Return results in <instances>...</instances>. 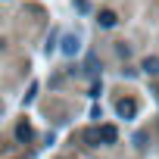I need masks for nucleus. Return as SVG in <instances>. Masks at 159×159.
<instances>
[{"mask_svg": "<svg viewBox=\"0 0 159 159\" xmlns=\"http://www.w3.org/2000/svg\"><path fill=\"white\" fill-rule=\"evenodd\" d=\"M97 134H100V143H116L119 140V128L116 125H100Z\"/></svg>", "mask_w": 159, "mask_h": 159, "instance_id": "f257e3e1", "label": "nucleus"}, {"mask_svg": "<svg viewBox=\"0 0 159 159\" xmlns=\"http://www.w3.org/2000/svg\"><path fill=\"white\" fill-rule=\"evenodd\" d=\"M116 109H119V116H125V119H134V116H137V103H134L131 97H128V100H119Z\"/></svg>", "mask_w": 159, "mask_h": 159, "instance_id": "f03ea898", "label": "nucleus"}, {"mask_svg": "<svg viewBox=\"0 0 159 159\" xmlns=\"http://www.w3.org/2000/svg\"><path fill=\"white\" fill-rule=\"evenodd\" d=\"M97 22H100V25H103V28H112V25H116V22H119V16H116V13H112V10H103V13H100V19H97Z\"/></svg>", "mask_w": 159, "mask_h": 159, "instance_id": "7ed1b4c3", "label": "nucleus"}, {"mask_svg": "<svg viewBox=\"0 0 159 159\" xmlns=\"http://www.w3.org/2000/svg\"><path fill=\"white\" fill-rule=\"evenodd\" d=\"M147 75H159V56H147L143 59V66H140Z\"/></svg>", "mask_w": 159, "mask_h": 159, "instance_id": "20e7f679", "label": "nucleus"}, {"mask_svg": "<svg viewBox=\"0 0 159 159\" xmlns=\"http://www.w3.org/2000/svg\"><path fill=\"white\" fill-rule=\"evenodd\" d=\"M62 50L72 56V53H78V38H66V44H62Z\"/></svg>", "mask_w": 159, "mask_h": 159, "instance_id": "39448f33", "label": "nucleus"}, {"mask_svg": "<svg viewBox=\"0 0 159 159\" xmlns=\"http://www.w3.org/2000/svg\"><path fill=\"white\" fill-rule=\"evenodd\" d=\"M16 137H19V140H28V137H31V128H28V122H22V125L16 128Z\"/></svg>", "mask_w": 159, "mask_h": 159, "instance_id": "423d86ee", "label": "nucleus"}, {"mask_svg": "<svg viewBox=\"0 0 159 159\" xmlns=\"http://www.w3.org/2000/svg\"><path fill=\"white\" fill-rule=\"evenodd\" d=\"M81 137H84V140H88L91 147H97V143H100V134H97V131H84Z\"/></svg>", "mask_w": 159, "mask_h": 159, "instance_id": "0eeeda50", "label": "nucleus"}]
</instances>
